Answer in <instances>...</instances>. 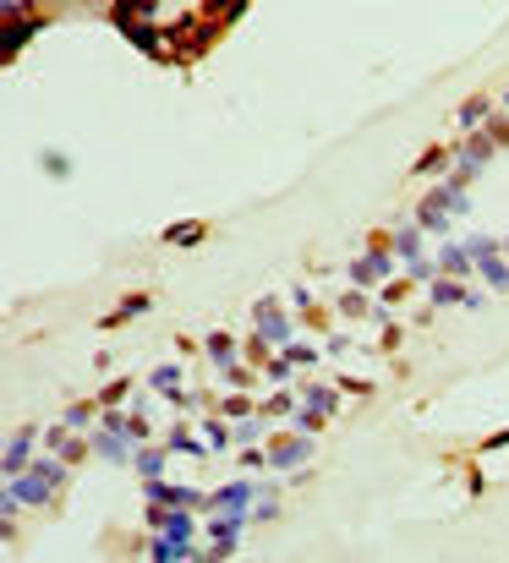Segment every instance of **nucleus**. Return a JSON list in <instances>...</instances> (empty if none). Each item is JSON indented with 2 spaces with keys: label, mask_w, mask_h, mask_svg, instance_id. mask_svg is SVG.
Instances as JSON below:
<instances>
[{
  "label": "nucleus",
  "mask_w": 509,
  "mask_h": 563,
  "mask_svg": "<svg viewBox=\"0 0 509 563\" xmlns=\"http://www.w3.org/2000/svg\"><path fill=\"white\" fill-rule=\"evenodd\" d=\"M28 437H33V426H22V432L11 437V448H6V476H17V465L28 460Z\"/></svg>",
  "instance_id": "nucleus-2"
},
{
  "label": "nucleus",
  "mask_w": 509,
  "mask_h": 563,
  "mask_svg": "<svg viewBox=\"0 0 509 563\" xmlns=\"http://www.w3.org/2000/svg\"><path fill=\"white\" fill-rule=\"evenodd\" d=\"M209 355H214V361H230V339H224V334H214V339H209Z\"/></svg>",
  "instance_id": "nucleus-12"
},
{
  "label": "nucleus",
  "mask_w": 509,
  "mask_h": 563,
  "mask_svg": "<svg viewBox=\"0 0 509 563\" xmlns=\"http://www.w3.org/2000/svg\"><path fill=\"white\" fill-rule=\"evenodd\" d=\"M247 497H252V487L241 482V487H224V493H219L214 503H224V508H236V503H247Z\"/></svg>",
  "instance_id": "nucleus-9"
},
{
  "label": "nucleus",
  "mask_w": 509,
  "mask_h": 563,
  "mask_svg": "<svg viewBox=\"0 0 509 563\" xmlns=\"http://www.w3.org/2000/svg\"><path fill=\"white\" fill-rule=\"evenodd\" d=\"M33 33H39V22H22V28H17V22H11V28H6V55H11V50H17V44H28V39H33Z\"/></svg>",
  "instance_id": "nucleus-5"
},
{
  "label": "nucleus",
  "mask_w": 509,
  "mask_h": 563,
  "mask_svg": "<svg viewBox=\"0 0 509 563\" xmlns=\"http://www.w3.org/2000/svg\"><path fill=\"white\" fill-rule=\"evenodd\" d=\"M175 377H181L175 366H159V372H153V388H175Z\"/></svg>",
  "instance_id": "nucleus-11"
},
{
  "label": "nucleus",
  "mask_w": 509,
  "mask_h": 563,
  "mask_svg": "<svg viewBox=\"0 0 509 563\" xmlns=\"http://www.w3.org/2000/svg\"><path fill=\"white\" fill-rule=\"evenodd\" d=\"M433 295H438V301H460V306H477V295H460V284H449V279H438V284H433Z\"/></svg>",
  "instance_id": "nucleus-6"
},
{
  "label": "nucleus",
  "mask_w": 509,
  "mask_h": 563,
  "mask_svg": "<svg viewBox=\"0 0 509 563\" xmlns=\"http://www.w3.org/2000/svg\"><path fill=\"white\" fill-rule=\"evenodd\" d=\"M148 306V295H132V301H126V306H121V312H115V317H110V323H126V317H137V312H143Z\"/></svg>",
  "instance_id": "nucleus-10"
},
{
  "label": "nucleus",
  "mask_w": 509,
  "mask_h": 563,
  "mask_svg": "<svg viewBox=\"0 0 509 563\" xmlns=\"http://www.w3.org/2000/svg\"><path fill=\"white\" fill-rule=\"evenodd\" d=\"M443 274H471V252L465 246H449L443 252Z\"/></svg>",
  "instance_id": "nucleus-3"
},
{
  "label": "nucleus",
  "mask_w": 509,
  "mask_h": 563,
  "mask_svg": "<svg viewBox=\"0 0 509 563\" xmlns=\"http://www.w3.org/2000/svg\"><path fill=\"white\" fill-rule=\"evenodd\" d=\"M383 274H389V252H383V246H372V257H362V263L351 268V279H356V284H378Z\"/></svg>",
  "instance_id": "nucleus-1"
},
{
  "label": "nucleus",
  "mask_w": 509,
  "mask_h": 563,
  "mask_svg": "<svg viewBox=\"0 0 509 563\" xmlns=\"http://www.w3.org/2000/svg\"><path fill=\"white\" fill-rule=\"evenodd\" d=\"M301 454H307V443H274V448H269V460H274V465H296Z\"/></svg>",
  "instance_id": "nucleus-4"
},
{
  "label": "nucleus",
  "mask_w": 509,
  "mask_h": 563,
  "mask_svg": "<svg viewBox=\"0 0 509 563\" xmlns=\"http://www.w3.org/2000/svg\"><path fill=\"white\" fill-rule=\"evenodd\" d=\"M482 115H488V99H471V104L460 110V132H465V126H477Z\"/></svg>",
  "instance_id": "nucleus-7"
},
{
  "label": "nucleus",
  "mask_w": 509,
  "mask_h": 563,
  "mask_svg": "<svg viewBox=\"0 0 509 563\" xmlns=\"http://www.w3.org/2000/svg\"><path fill=\"white\" fill-rule=\"evenodd\" d=\"M137 465H143V476H148V482H159V465H164V454H159V448L148 454V448H143V454H137Z\"/></svg>",
  "instance_id": "nucleus-8"
},
{
  "label": "nucleus",
  "mask_w": 509,
  "mask_h": 563,
  "mask_svg": "<svg viewBox=\"0 0 509 563\" xmlns=\"http://www.w3.org/2000/svg\"><path fill=\"white\" fill-rule=\"evenodd\" d=\"M44 164H50L55 175H72V159H61V153H44Z\"/></svg>",
  "instance_id": "nucleus-13"
},
{
  "label": "nucleus",
  "mask_w": 509,
  "mask_h": 563,
  "mask_svg": "<svg viewBox=\"0 0 509 563\" xmlns=\"http://www.w3.org/2000/svg\"><path fill=\"white\" fill-rule=\"evenodd\" d=\"M488 137H493V142H509V121H488Z\"/></svg>",
  "instance_id": "nucleus-14"
}]
</instances>
